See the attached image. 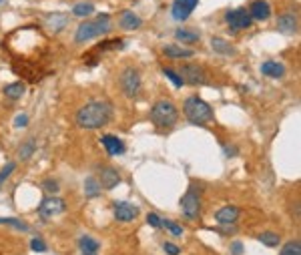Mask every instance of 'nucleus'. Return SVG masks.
Instances as JSON below:
<instances>
[{
	"mask_svg": "<svg viewBox=\"0 0 301 255\" xmlns=\"http://www.w3.org/2000/svg\"><path fill=\"white\" fill-rule=\"evenodd\" d=\"M137 215H139V207L137 205L126 203V201L115 203V217H117V221L126 223V221H133Z\"/></svg>",
	"mask_w": 301,
	"mask_h": 255,
	"instance_id": "9b49d317",
	"label": "nucleus"
},
{
	"mask_svg": "<svg viewBox=\"0 0 301 255\" xmlns=\"http://www.w3.org/2000/svg\"><path fill=\"white\" fill-rule=\"evenodd\" d=\"M78 245H80L82 253H95V251L99 249V241L93 239V237H89V235L80 237V239H78Z\"/></svg>",
	"mask_w": 301,
	"mask_h": 255,
	"instance_id": "393cba45",
	"label": "nucleus"
},
{
	"mask_svg": "<svg viewBox=\"0 0 301 255\" xmlns=\"http://www.w3.org/2000/svg\"><path fill=\"white\" fill-rule=\"evenodd\" d=\"M100 143H102V147L106 149V153L113 155V157L125 153V145H123V141H121L119 137H115V135H104V137L100 139Z\"/></svg>",
	"mask_w": 301,
	"mask_h": 255,
	"instance_id": "2eb2a0df",
	"label": "nucleus"
},
{
	"mask_svg": "<svg viewBox=\"0 0 301 255\" xmlns=\"http://www.w3.org/2000/svg\"><path fill=\"white\" fill-rule=\"evenodd\" d=\"M121 89H123V93L126 97H131V99L139 95V91H141V75H139L137 69L128 67V69H125L121 73Z\"/></svg>",
	"mask_w": 301,
	"mask_h": 255,
	"instance_id": "423d86ee",
	"label": "nucleus"
},
{
	"mask_svg": "<svg viewBox=\"0 0 301 255\" xmlns=\"http://www.w3.org/2000/svg\"><path fill=\"white\" fill-rule=\"evenodd\" d=\"M30 247H32L34 251H47V243L42 241L40 237H34V239L30 241Z\"/></svg>",
	"mask_w": 301,
	"mask_h": 255,
	"instance_id": "f704fd0d",
	"label": "nucleus"
},
{
	"mask_svg": "<svg viewBox=\"0 0 301 255\" xmlns=\"http://www.w3.org/2000/svg\"><path fill=\"white\" fill-rule=\"evenodd\" d=\"M82 255H95V253H82Z\"/></svg>",
	"mask_w": 301,
	"mask_h": 255,
	"instance_id": "ea45409f",
	"label": "nucleus"
},
{
	"mask_svg": "<svg viewBox=\"0 0 301 255\" xmlns=\"http://www.w3.org/2000/svg\"><path fill=\"white\" fill-rule=\"evenodd\" d=\"M111 30V16L109 14H99L95 20H84V23L76 28L75 40L76 42H87L93 40L100 34H106Z\"/></svg>",
	"mask_w": 301,
	"mask_h": 255,
	"instance_id": "f03ea898",
	"label": "nucleus"
},
{
	"mask_svg": "<svg viewBox=\"0 0 301 255\" xmlns=\"http://www.w3.org/2000/svg\"><path fill=\"white\" fill-rule=\"evenodd\" d=\"M261 75L265 76H273V78H281L285 75V67L281 62H275V60H267L261 65Z\"/></svg>",
	"mask_w": 301,
	"mask_h": 255,
	"instance_id": "a211bd4d",
	"label": "nucleus"
},
{
	"mask_svg": "<svg viewBox=\"0 0 301 255\" xmlns=\"http://www.w3.org/2000/svg\"><path fill=\"white\" fill-rule=\"evenodd\" d=\"M99 175H100V181L99 183L104 189H113V187H117L121 183V175H119L117 169H113V167H102Z\"/></svg>",
	"mask_w": 301,
	"mask_h": 255,
	"instance_id": "4468645a",
	"label": "nucleus"
},
{
	"mask_svg": "<svg viewBox=\"0 0 301 255\" xmlns=\"http://www.w3.org/2000/svg\"><path fill=\"white\" fill-rule=\"evenodd\" d=\"M183 115L193 125H205V123L213 121V109H211V104H207L199 97H189L185 101V104H183Z\"/></svg>",
	"mask_w": 301,
	"mask_h": 255,
	"instance_id": "7ed1b4c3",
	"label": "nucleus"
},
{
	"mask_svg": "<svg viewBox=\"0 0 301 255\" xmlns=\"http://www.w3.org/2000/svg\"><path fill=\"white\" fill-rule=\"evenodd\" d=\"M84 193H87V197H99L100 195V183L95 179V177H87L84 179Z\"/></svg>",
	"mask_w": 301,
	"mask_h": 255,
	"instance_id": "5701e85b",
	"label": "nucleus"
},
{
	"mask_svg": "<svg viewBox=\"0 0 301 255\" xmlns=\"http://www.w3.org/2000/svg\"><path fill=\"white\" fill-rule=\"evenodd\" d=\"M163 247H165V251H167L169 255H179V251H181V249H179L177 245H173V243H165Z\"/></svg>",
	"mask_w": 301,
	"mask_h": 255,
	"instance_id": "58836bf2",
	"label": "nucleus"
},
{
	"mask_svg": "<svg viewBox=\"0 0 301 255\" xmlns=\"http://www.w3.org/2000/svg\"><path fill=\"white\" fill-rule=\"evenodd\" d=\"M34 147H36V145H34V141H32V139H28L26 143H23V147L18 149V157L23 159V161H28V159L32 157V153H34Z\"/></svg>",
	"mask_w": 301,
	"mask_h": 255,
	"instance_id": "cd10ccee",
	"label": "nucleus"
},
{
	"mask_svg": "<svg viewBox=\"0 0 301 255\" xmlns=\"http://www.w3.org/2000/svg\"><path fill=\"white\" fill-rule=\"evenodd\" d=\"M181 209H183V215L187 219H195L201 211V193L195 185H191L187 189V193L181 199Z\"/></svg>",
	"mask_w": 301,
	"mask_h": 255,
	"instance_id": "39448f33",
	"label": "nucleus"
},
{
	"mask_svg": "<svg viewBox=\"0 0 301 255\" xmlns=\"http://www.w3.org/2000/svg\"><path fill=\"white\" fill-rule=\"evenodd\" d=\"M14 169H16V165H14V163H6V167L2 169V171H0V183L6 181V179L10 177V173L14 171Z\"/></svg>",
	"mask_w": 301,
	"mask_h": 255,
	"instance_id": "473e14b6",
	"label": "nucleus"
},
{
	"mask_svg": "<svg viewBox=\"0 0 301 255\" xmlns=\"http://www.w3.org/2000/svg\"><path fill=\"white\" fill-rule=\"evenodd\" d=\"M231 253H233V255H241V253H243L241 241H233V243H231Z\"/></svg>",
	"mask_w": 301,
	"mask_h": 255,
	"instance_id": "4c0bfd02",
	"label": "nucleus"
},
{
	"mask_svg": "<svg viewBox=\"0 0 301 255\" xmlns=\"http://www.w3.org/2000/svg\"><path fill=\"white\" fill-rule=\"evenodd\" d=\"M25 91H26V87H25V82H20V80L8 84V87H4V95H6L8 99H12V101H16V99L23 97Z\"/></svg>",
	"mask_w": 301,
	"mask_h": 255,
	"instance_id": "4be33fe9",
	"label": "nucleus"
},
{
	"mask_svg": "<svg viewBox=\"0 0 301 255\" xmlns=\"http://www.w3.org/2000/svg\"><path fill=\"white\" fill-rule=\"evenodd\" d=\"M257 239H259L263 245H267V247H277V245H279V241H281V239H279L277 233H273V231H263V233H261V235L257 237Z\"/></svg>",
	"mask_w": 301,
	"mask_h": 255,
	"instance_id": "bb28decb",
	"label": "nucleus"
},
{
	"mask_svg": "<svg viewBox=\"0 0 301 255\" xmlns=\"http://www.w3.org/2000/svg\"><path fill=\"white\" fill-rule=\"evenodd\" d=\"M47 20H49V25L52 26V30H54V32H60L64 26H67V23H69V18L64 16V14H60V12H56V14L49 16Z\"/></svg>",
	"mask_w": 301,
	"mask_h": 255,
	"instance_id": "b1692460",
	"label": "nucleus"
},
{
	"mask_svg": "<svg viewBox=\"0 0 301 255\" xmlns=\"http://www.w3.org/2000/svg\"><path fill=\"white\" fill-rule=\"evenodd\" d=\"M237 217H239V207H235V205H225L215 213V219H217L221 225H229Z\"/></svg>",
	"mask_w": 301,
	"mask_h": 255,
	"instance_id": "dca6fc26",
	"label": "nucleus"
},
{
	"mask_svg": "<svg viewBox=\"0 0 301 255\" xmlns=\"http://www.w3.org/2000/svg\"><path fill=\"white\" fill-rule=\"evenodd\" d=\"M163 73H165V76H169V78H171V82H173L175 87H183V84H185V82H183V78H181V76H179V75H177L173 69H163Z\"/></svg>",
	"mask_w": 301,
	"mask_h": 255,
	"instance_id": "c756f323",
	"label": "nucleus"
},
{
	"mask_svg": "<svg viewBox=\"0 0 301 255\" xmlns=\"http://www.w3.org/2000/svg\"><path fill=\"white\" fill-rule=\"evenodd\" d=\"M95 12V4L93 2H80V4H76L75 8H73V14L75 16H80V18H87V16H91Z\"/></svg>",
	"mask_w": 301,
	"mask_h": 255,
	"instance_id": "a878e982",
	"label": "nucleus"
},
{
	"mask_svg": "<svg viewBox=\"0 0 301 255\" xmlns=\"http://www.w3.org/2000/svg\"><path fill=\"white\" fill-rule=\"evenodd\" d=\"M42 187H45V189L49 191V193H56V191H58V183L52 181V179H47L45 183H42Z\"/></svg>",
	"mask_w": 301,
	"mask_h": 255,
	"instance_id": "c9c22d12",
	"label": "nucleus"
},
{
	"mask_svg": "<svg viewBox=\"0 0 301 255\" xmlns=\"http://www.w3.org/2000/svg\"><path fill=\"white\" fill-rule=\"evenodd\" d=\"M177 75L183 78V82H189V84H205L207 82L205 71L197 65H183Z\"/></svg>",
	"mask_w": 301,
	"mask_h": 255,
	"instance_id": "1a4fd4ad",
	"label": "nucleus"
},
{
	"mask_svg": "<svg viewBox=\"0 0 301 255\" xmlns=\"http://www.w3.org/2000/svg\"><path fill=\"white\" fill-rule=\"evenodd\" d=\"M247 12H249L251 20H267L271 16V6L265 2V0H253Z\"/></svg>",
	"mask_w": 301,
	"mask_h": 255,
	"instance_id": "f8f14e48",
	"label": "nucleus"
},
{
	"mask_svg": "<svg viewBox=\"0 0 301 255\" xmlns=\"http://www.w3.org/2000/svg\"><path fill=\"white\" fill-rule=\"evenodd\" d=\"M279 255H301V243H299L297 239H293V241L285 243V245H283V249H281V253H279Z\"/></svg>",
	"mask_w": 301,
	"mask_h": 255,
	"instance_id": "c85d7f7f",
	"label": "nucleus"
},
{
	"mask_svg": "<svg viewBox=\"0 0 301 255\" xmlns=\"http://www.w3.org/2000/svg\"><path fill=\"white\" fill-rule=\"evenodd\" d=\"M277 28L283 34H295L297 32V16L293 12H283L277 18Z\"/></svg>",
	"mask_w": 301,
	"mask_h": 255,
	"instance_id": "ddd939ff",
	"label": "nucleus"
},
{
	"mask_svg": "<svg viewBox=\"0 0 301 255\" xmlns=\"http://www.w3.org/2000/svg\"><path fill=\"white\" fill-rule=\"evenodd\" d=\"M211 49L215 51V52H219V54H235V49H233V45L229 40H225V38H219V36H213L211 38Z\"/></svg>",
	"mask_w": 301,
	"mask_h": 255,
	"instance_id": "aec40b11",
	"label": "nucleus"
},
{
	"mask_svg": "<svg viewBox=\"0 0 301 255\" xmlns=\"http://www.w3.org/2000/svg\"><path fill=\"white\" fill-rule=\"evenodd\" d=\"M163 52L169 58H191L193 54H195L191 49H185V47H179V45H167V47H163Z\"/></svg>",
	"mask_w": 301,
	"mask_h": 255,
	"instance_id": "6ab92c4d",
	"label": "nucleus"
},
{
	"mask_svg": "<svg viewBox=\"0 0 301 255\" xmlns=\"http://www.w3.org/2000/svg\"><path fill=\"white\" fill-rule=\"evenodd\" d=\"M150 121H153L157 127H163V129H169V127H173L179 119V109L175 107L171 101H157L153 104V109L149 113Z\"/></svg>",
	"mask_w": 301,
	"mask_h": 255,
	"instance_id": "20e7f679",
	"label": "nucleus"
},
{
	"mask_svg": "<svg viewBox=\"0 0 301 255\" xmlns=\"http://www.w3.org/2000/svg\"><path fill=\"white\" fill-rule=\"evenodd\" d=\"M119 25H121V28H125V30H137V28H141L143 20H141L135 12L125 10V12L121 14V18H119Z\"/></svg>",
	"mask_w": 301,
	"mask_h": 255,
	"instance_id": "f3484780",
	"label": "nucleus"
},
{
	"mask_svg": "<svg viewBox=\"0 0 301 255\" xmlns=\"http://www.w3.org/2000/svg\"><path fill=\"white\" fill-rule=\"evenodd\" d=\"M175 38L185 42V45H193V42H197L201 38V34L193 28H179V30H175Z\"/></svg>",
	"mask_w": 301,
	"mask_h": 255,
	"instance_id": "412c9836",
	"label": "nucleus"
},
{
	"mask_svg": "<svg viewBox=\"0 0 301 255\" xmlns=\"http://www.w3.org/2000/svg\"><path fill=\"white\" fill-rule=\"evenodd\" d=\"M0 223L2 225H10V227H16L20 231H28V225H25L23 221H18V219H0Z\"/></svg>",
	"mask_w": 301,
	"mask_h": 255,
	"instance_id": "2f4dec72",
	"label": "nucleus"
},
{
	"mask_svg": "<svg viewBox=\"0 0 301 255\" xmlns=\"http://www.w3.org/2000/svg\"><path fill=\"white\" fill-rule=\"evenodd\" d=\"M163 227H167L171 233H173V235H183V227L181 225H177L175 221H163Z\"/></svg>",
	"mask_w": 301,
	"mask_h": 255,
	"instance_id": "7c9ffc66",
	"label": "nucleus"
},
{
	"mask_svg": "<svg viewBox=\"0 0 301 255\" xmlns=\"http://www.w3.org/2000/svg\"><path fill=\"white\" fill-rule=\"evenodd\" d=\"M113 117V107L106 101H91L76 111V125L82 129H100Z\"/></svg>",
	"mask_w": 301,
	"mask_h": 255,
	"instance_id": "f257e3e1",
	"label": "nucleus"
},
{
	"mask_svg": "<svg viewBox=\"0 0 301 255\" xmlns=\"http://www.w3.org/2000/svg\"><path fill=\"white\" fill-rule=\"evenodd\" d=\"M64 209H67V203H64L60 197H49V199H45V201L40 203L38 213H40V217L50 219L54 215H60Z\"/></svg>",
	"mask_w": 301,
	"mask_h": 255,
	"instance_id": "6e6552de",
	"label": "nucleus"
},
{
	"mask_svg": "<svg viewBox=\"0 0 301 255\" xmlns=\"http://www.w3.org/2000/svg\"><path fill=\"white\" fill-rule=\"evenodd\" d=\"M26 123H28V117L26 115H18L14 119V127H18V129H20V127H26Z\"/></svg>",
	"mask_w": 301,
	"mask_h": 255,
	"instance_id": "e433bc0d",
	"label": "nucleus"
},
{
	"mask_svg": "<svg viewBox=\"0 0 301 255\" xmlns=\"http://www.w3.org/2000/svg\"><path fill=\"white\" fill-rule=\"evenodd\" d=\"M199 4V0H175L173 6H171V14L175 20H187L191 16V12L195 10V6Z\"/></svg>",
	"mask_w": 301,
	"mask_h": 255,
	"instance_id": "9d476101",
	"label": "nucleus"
},
{
	"mask_svg": "<svg viewBox=\"0 0 301 255\" xmlns=\"http://www.w3.org/2000/svg\"><path fill=\"white\" fill-rule=\"evenodd\" d=\"M147 223H149L150 227H155V229H157V227H163V219H161L159 215H155V213H149V215H147Z\"/></svg>",
	"mask_w": 301,
	"mask_h": 255,
	"instance_id": "72a5a7b5",
	"label": "nucleus"
},
{
	"mask_svg": "<svg viewBox=\"0 0 301 255\" xmlns=\"http://www.w3.org/2000/svg\"><path fill=\"white\" fill-rule=\"evenodd\" d=\"M225 20H227V25L237 32V30H245V28H249L251 26V16H249V12H247V8H235V10H229L227 14H225Z\"/></svg>",
	"mask_w": 301,
	"mask_h": 255,
	"instance_id": "0eeeda50",
	"label": "nucleus"
}]
</instances>
